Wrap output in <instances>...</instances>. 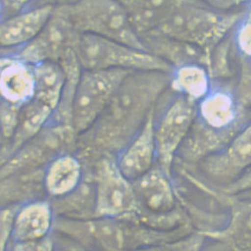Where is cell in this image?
<instances>
[{
	"label": "cell",
	"instance_id": "2",
	"mask_svg": "<svg viewBox=\"0 0 251 251\" xmlns=\"http://www.w3.org/2000/svg\"><path fill=\"white\" fill-rule=\"evenodd\" d=\"M53 231L92 251H134L164 240L161 231L126 219L59 217Z\"/></svg>",
	"mask_w": 251,
	"mask_h": 251
},
{
	"label": "cell",
	"instance_id": "19",
	"mask_svg": "<svg viewBox=\"0 0 251 251\" xmlns=\"http://www.w3.org/2000/svg\"><path fill=\"white\" fill-rule=\"evenodd\" d=\"M145 49L166 61L172 68L198 63L208 68L209 53L201 47L161 34H149L140 37Z\"/></svg>",
	"mask_w": 251,
	"mask_h": 251
},
{
	"label": "cell",
	"instance_id": "9",
	"mask_svg": "<svg viewBox=\"0 0 251 251\" xmlns=\"http://www.w3.org/2000/svg\"><path fill=\"white\" fill-rule=\"evenodd\" d=\"M81 36L61 6L55 5L42 32L27 46L6 54L16 56L32 65L46 61L59 63L70 52L78 50Z\"/></svg>",
	"mask_w": 251,
	"mask_h": 251
},
{
	"label": "cell",
	"instance_id": "28",
	"mask_svg": "<svg viewBox=\"0 0 251 251\" xmlns=\"http://www.w3.org/2000/svg\"><path fill=\"white\" fill-rule=\"evenodd\" d=\"M233 39L240 56L251 60V21L242 19L233 29Z\"/></svg>",
	"mask_w": 251,
	"mask_h": 251
},
{
	"label": "cell",
	"instance_id": "37",
	"mask_svg": "<svg viewBox=\"0 0 251 251\" xmlns=\"http://www.w3.org/2000/svg\"><path fill=\"white\" fill-rule=\"evenodd\" d=\"M238 196H249V197H251V193H247V194H243V195H238Z\"/></svg>",
	"mask_w": 251,
	"mask_h": 251
},
{
	"label": "cell",
	"instance_id": "23",
	"mask_svg": "<svg viewBox=\"0 0 251 251\" xmlns=\"http://www.w3.org/2000/svg\"><path fill=\"white\" fill-rule=\"evenodd\" d=\"M34 66V99L44 103L54 111L61 104L66 86V74L59 63L41 62Z\"/></svg>",
	"mask_w": 251,
	"mask_h": 251
},
{
	"label": "cell",
	"instance_id": "11",
	"mask_svg": "<svg viewBox=\"0 0 251 251\" xmlns=\"http://www.w3.org/2000/svg\"><path fill=\"white\" fill-rule=\"evenodd\" d=\"M132 185L139 204V212L135 219L140 222H153L180 209L172 176L158 164L132 182Z\"/></svg>",
	"mask_w": 251,
	"mask_h": 251
},
{
	"label": "cell",
	"instance_id": "35",
	"mask_svg": "<svg viewBox=\"0 0 251 251\" xmlns=\"http://www.w3.org/2000/svg\"><path fill=\"white\" fill-rule=\"evenodd\" d=\"M244 18L247 20L251 21V1L249 3V5H247L246 10H245V16Z\"/></svg>",
	"mask_w": 251,
	"mask_h": 251
},
{
	"label": "cell",
	"instance_id": "8",
	"mask_svg": "<svg viewBox=\"0 0 251 251\" xmlns=\"http://www.w3.org/2000/svg\"><path fill=\"white\" fill-rule=\"evenodd\" d=\"M138 212L132 182L118 170L116 159H101L94 183V217L131 219Z\"/></svg>",
	"mask_w": 251,
	"mask_h": 251
},
{
	"label": "cell",
	"instance_id": "15",
	"mask_svg": "<svg viewBox=\"0 0 251 251\" xmlns=\"http://www.w3.org/2000/svg\"><path fill=\"white\" fill-rule=\"evenodd\" d=\"M154 117L155 111L150 115L139 133L115 158L118 170L130 182L144 176L157 164Z\"/></svg>",
	"mask_w": 251,
	"mask_h": 251
},
{
	"label": "cell",
	"instance_id": "34",
	"mask_svg": "<svg viewBox=\"0 0 251 251\" xmlns=\"http://www.w3.org/2000/svg\"><path fill=\"white\" fill-rule=\"evenodd\" d=\"M53 237L55 240L56 246L62 251H92L59 233H56L55 236Z\"/></svg>",
	"mask_w": 251,
	"mask_h": 251
},
{
	"label": "cell",
	"instance_id": "13",
	"mask_svg": "<svg viewBox=\"0 0 251 251\" xmlns=\"http://www.w3.org/2000/svg\"><path fill=\"white\" fill-rule=\"evenodd\" d=\"M205 176L221 187L251 167V119L222 150L198 163Z\"/></svg>",
	"mask_w": 251,
	"mask_h": 251
},
{
	"label": "cell",
	"instance_id": "27",
	"mask_svg": "<svg viewBox=\"0 0 251 251\" xmlns=\"http://www.w3.org/2000/svg\"><path fill=\"white\" fill-rule=\"evenodd\" d=\"M21 107L22 106L1 100V132L3 140H8V144L18 125Z\"/></svg>",
	"mask_w": 251,
	"mask_h": 251
},
{
	"label": "cell",
	"instance_id": "29",
	"mask_svg": "<svg viewBox=\"0 0 251 251\" xmlns=\"http://www.w3.org/2000/svg\"><path fill=\"white\" fill-rule=\"evenodd\" d=\"M19 205L9 204L3 207L1 210V251H6L9 248L10 241H12V234L14 230V219L18 209Z\"/></svg>",
	"mask_w": 251,
	"mask_h": 251
},
{
	"label": "cell",
	"instance_id": "16",
	"mask_svg": "<svg viewBox=\"0 0 251 251\" xmlns=\"http://www.w3.org/2000/svg\"><path fill=\"white\" fill-rule=\"evenodd\" d=\"M0 74L1 100L23 106L34 98V66L12 54H2Z\"/></svg>",
	"mask_w": 251,
	"mask_h": 251
},
{
	"label": "cell",
	"instance_id": "4",
	"mask_svg": "<svg viewBox=\"0 0 251 251\" xmlns=\"http://www.w3.org/2000/svg\"><path fill=\"white\" fill-rule=\"evenodd\" d=\"M55 5L61 6L80 34L146 50L119 0H56Z\"/></svg>",
	"mask_w": 251,
	"mask_h": 251
},
{
	"label": "cell",
	"instance_id": "10",
	"mask_svg": "<svg viewBox=\"0 0 251 251\" xmlns=\"http://www.w3.org/2000/svg\"><path fill=\"white\" fill-rule=\"evenodd\" d=\"M233 82L213 81L212 88L197 103L196 119L209 130L233 138L250 121L249 110L238 102Z\"/></svg>",
	"mask_w": 251,
	"mask_h": 251
},
{
	"label": "cell",
	"instance_id": "3",
	"mask_svg": "<svg viewBox=\"0 0 251 251\" xmlns=\"http://www.w3.org/2000/svg\"><path fill=\"white\" fill-rule=\"evenodd\" d=\"M245 10L225 13L209 7L200 0H184L154 33L195 45L210 54L212 49L233 32L244 18Z\"/></svg>",
	"mask_w": 251,
	"mask_h": 251
},
{
	"label": "cell",
	"instance_id": "21",
	"mask_svg": "<svg viewBox=\"0 0 251 251\" xmlns=\"http://www.w3.org/2000/svg\"><path fill=\"white\" fill-rule=\"evenodd\" d=\"M54 111L51 107L33 98L21 107L17 127L14 136L2 155V164L17 152L19 149L28 141L36 138L37 135L51 124ZM3 151V152H4Z\"/></svg>",
	"mask_w": 251,
	"mask_h": 251
},
{
	"label": "cell",
	"instance_id": "22",
	"mask_svg": "<svg viewBox=\"0 0 251 251\" xmlns=\"http://www.w3.org/2000/svg\"><path fill=\"white\" fill-rule=\"evenodd\" d=\"M213 80L206 66L190 63L174 68L171 74L170 89L198 103L210 92Z\"/></svg>",
	"mask_w": 251,
	"mask_h": 251
},
{
	"label": "cell",
	"instance_id": "14",
	"mask_svg": "<svg viewBox=\"0 0 251 251\" xmlns=\"http://www.w3.org/2000/svg\"><path fill=\"white\" fill-rule=\"evenodd\" d=\"M54 4L33 5L1 21L2 54L13 53L27 46L42 32L53 14Z\"/></svg>",
	"mask_w": 251,
	"mask_h": 251
},
{
	"label": "cell",
	"instance_id": "26",
	"mask_svg": "<svg viewBox=\"0 0 251 251\" xmlns=\"http://www.w3.org/2000/svg\"><path fill=\"white\" fill-rule=\"evenodd\" d=\"M238 102L246 110L251 109V60L240 56L237 75L233 83Z\"/></svg>",
	"mask_w": 251,
	"mask_h": 251
},
{
	"label": "cell",
	"instance_id": "31",
	"mask_svg": "<svg viewBox=\"0 0 251 251\" xmlns=\"http://www.w3.org/2000/svg\"><path fill=\"white\" fill-rule=\"evenodd\" d=\"M221 193L227 196H238L251 192V167L243 172L235 181L220 188Z\"/></svg>",
	"mask_w": 251,
	"mask_h": 251
},
{
	"label": "cell",
	"instance_id": "12",
	"mask_svg": "<svg viewBox=\"0 0 251 251\" xmlns=\"http://www.w3.org/2000/svg\"><path fill=\"white\" fill-rule=\"evenodd\" d=\"M229 216L224 226L202 231L206 236L203 251H251V197L227 196Z\"/></svg>",
	"mask_w": 251,
	"mask_h": 251
},
{
	"label": "cell",
	"instance_id": "20",
	"mask_svg": "<svg viewBox=\"0 0 251 251\" xmlns=\"http://www.w3.org/2000/svg\"><path fill=\"white\" fill-rule=\"evenodd\" d=\"M139 37L158 31L184 0H119Z\"/></svg>",
	"mask_w": 251,
	"mask_h": 251
},
{
	"label": "cell",
	"instance_id": "18",
	"mask_svg": "<svg viewBox=\"0 0 251 251\" xmlns=\"http://www.w3.org/2000/svg\"><path fill=\"white\" fill-rule=\"evenodd\" d=\"M83 165L73 153H60L44 170V190L54 199L70 196L83 180Z\"/></svg>",
	"mask_w": 251,
	"mask_h": 251
},
{
	"label": "cell",
	"instance_id": "33",
	"mask_svg": "<svg viewBox=\"0 0 251 251\" xmlns=\"http://www.w3.org/2000/svg\"><path fill=\"white\" fill-rule=\"evenodd\" d=\"M201 2L204 3L213 9L230 13V12H237L246 9L247 5L251 0H200Z\"/></svg>",
	"mask_w": 251,
	"mask_h": 251
},
{
	"label": "cell",
	"instance_id": "17",
	"mask_svg": "<svg viewBox=\"0 0 251 251\" xmlns=\"http://www.w3.org/2000/svg\"><path fill=\"white\" fill-rule=\"evenodd\" d=\"M54 219V210L48 201H28L19 205L12 242L35 241L51 235Z\"/></svg>",
	"mask_w": 251,
	"mask_h": 251
},
{
	"label": "cell",
	"instance_id": "32",
	"mask_svg": "<svg viewBox=\"0 0 251 251\" xmlns=\"http://www.w3.org/2000/svg\"><path fill=\"white\" fill-rule=\"evenodd\" d=\"M40 0H0L1 21L27 9Z\"/></svg>",
	"mask_w": 251,
	"mask_h": 251
},
{
	"label": "cell",
	"instance_id": "25",
	"mask_svg": "<svg viewBox=\"0 0 251 251\" xmlns=\"http://www.w3.org/2000/svg\"><path fill=\"white\" fill-rule=\"evenodd\" d=\"M206 236L202 231L192 232L185 236L134 251H203Z\"/></svg>",
	"mask_w": 251,
	"mask_h": 251
},
{
	"label": "cell",
	"instance_id": "38",
	"mask_svg": "<svg viewBox=\"0 0 251 251\" xmlns=\"http://www.w3.org/2000/svg\"><path fill=\"white\" fill-rule=\"evenodd\" d=\"M54 251H61V249H59L58 247L56 246V250Z\"/></svg>",
	"mask_w": 251,
	"mask_h": 251
},
{
	"label": "cell",
	"instance_id": "24",
	"mask_svg": "<svg viewBox=\"0 0 251 251\" xmlns=\"http://www.w3.org/2000/svg\"><path fill=\"white\" fill-rule=\"evenodd\" d=\"M240 62V54L234 46L233 32L212 49L209 54V70L216 82H233Z\"/></svg>",
	"mask_w": 251,
	"mask_h": 251
},
{
	"label": "cell",
	"instance_id": "36",
	"mask_svg": "<svg viewBox=\"0 0 251 251\" xmlns=\"http://www.w3.org/2000/svg\"><path fill=\"white\" fill-rule=\"evenodd\" d=\"M56 0H40L37 3V5H41V4H54L55 5Z\"/></svg>",
	"mask_w": 251,
	"mask_h": 251
},
{
	"label": "cell",
	"instance_id": "5",
	"mask_svg": "<svg viewBox=\"0 0 251 251\" xmlns=\"http://www.w3.org/2000/svg\"><path fill=\"white\" fill-rule=\"evenodd\" d=\"M77 53L84 70H173L166 61L149 51L93 35L81 36Z\"/></svg>",
	"mask_w": 251,
	"mask_h": 251
},
{
	"label": "cell",
	"instance_id": "30",
	"mask_svg": "<svg viewBox=\"0 0 251 251\" xmlns=\"http://www.w3.org/2000/svg\"><path fill=\"white\" fill-rule=\"evenodd\" d=\"M12 242L10 251H54L56 250L55 240L52 234L40 240Z\"/></svg>",
	"mask_w": 251,
	"mask_h": 251
},
{
	"label": "cell",
	"instance_id": "6",
	"mask_svg": "<svg viewBox=\"0 0 251 251\" xmlns=\"http://www.w3.org/2000/svg\"><path fill=\"white\" fill-rule=\"evenodd\" d=\"M130 72L83 70L71 108V126L76 136L81 137L92 129Z\"/></svg>",
	"mask_w": 251,
	"mask_h": 251
},
{
	"label": "cell",
	"instance_id": "7",
	"mask_svg": "<svg viewBox=\"0 0 251 251\" xmlns=\"http://www.w3.org/2000/svg\"><path fill=\"white\" fill-rule=\"evenodd\" d=\"M196 117L197 103L175 93L161 116L157 119L154 117L157 164L170 176L174 160Z\"/></svg>",
	"mask_w": 251,
	"mask_h": 251
},
{
	"label": "cell",
	"instance_id": "1",
	"mask_svg": "<svg viewBox=\"0 0 251 251\" xmlns=\"http://www.w3.org/2000/svg\"><path fill=\"white\" fill-rule=\"evenodd\" d=\"M171 74L153 70L127 75L98 121L85 133L93 148L117 156L155 111L170 89Z\"/></svg>",
	"mask_w": 251,
	"mask_h": 251
}]
</instances>
